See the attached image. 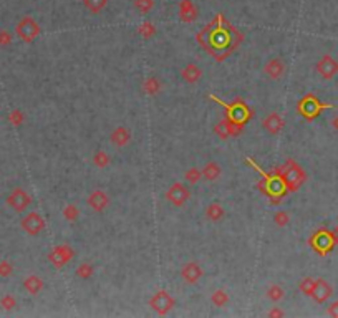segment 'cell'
Returning <instances> with one entry per match:
<instances>
[{
    "label": "cell",
    "mask_w": 338,
    "mask_h": 318,
    "mask_svg": "<svg viewBox=\"0 0 338 318\" xmlns=\"http://www.w3.org/2000/svg\"><path fill=\"white\" fill-rule=\"evenodd\" d=\"M15 32H17V37H19L20 40H24V42H27V43H32L33 40L38 37L40 25L32 19V17H24V19L17 24Z\"/></svg>",
    "instance_id": "obj_2"
},
{
    "label": "cell",
    "mask_w": 338,
    "mask_h": 318,
    "mask_svg": "<svg viewBox=\"0 0 338 318\" xmlns=\"http://www.w3.org/2000/svg\"><path fill=\"white\" fill-rule=\"evenodd\" d=\"M108 0H83L85 9L90 10L91 14H100L106 7Z\"/></svg>",
    "instance_id": "obj_23"
},
{
    "label": "cell",
    "mask_w": 338,
    "mask_h": 318,
    "mask_svg": "<svg viewBox=\"0 0 338 318\" xmlns=\"http://www.w3.org/2000/svg\"><path fill=\"white\" fill-rule=\"evenodd\" d=\"M189 197H191V192H189V189L182 183H174L168 189V192H166V199L176 207L184 206Z\"/></svg>",
    "instance_id": "obj_7"
},
{
    "label": "cell",
    "mask_w": 338,
    "mask_h": 318,
    "mask_svg": "<svg viewBox=\"0 0 338 318\" xmlns=\"http://www.w3.org/2000/svg\"><path fill=\"white\" fill-rule=\"evenodd\" d=\"M289 214L287 212H284V211H280V212H277L276 214V217H274V222H276L279 227H285L289 224Z\"/></svg>",
    "instance_id": "obj_37"
},
{
    "label": "cell",
    "mask_w": 338,
    "mask_h": 318,
    "mask_svg": "<svg viewBox=\"0 0 338 318\" xmlns=\"http://www.w3.org/2000/svg\"><path fill=\"white\" fill-rule=\"evenodd\" d=\"M12 272H14L12 264L7 262V260H2V262H0V277L7 278V277L12 275Z\"/></svg>",
    "instance_id": "obj_36"
},
{
    "label": "cell",
    "mask_w": 338,
    "mask_h": 318,
    "mask_svg": "<svg viewBox=\"0 0 338 318\" xmlns=\"http://www.w3.org/2000/svg\"><path fill=\"white\" fill-rule=\"evenodd\" d=\"M331 293H333V290H331L330 283L323 280V278H318V280H315V287H313V292L310 297L315 300V302L323 303L331 297Z\"/></svg>",
    "instance_id": "obj_13"
},
{
    "label": "cell",
    "mask_w": 338,
    "mask_h": 318,
    "mask_svg": "<svg viewBox=\"0 0 338 318\" xmlns=\"http://www.w3.org/2000/svg\"><path fill=\"white\" fill-rule=\"evenodd\" d=\"M216 131H217V134L221 136V138H227L229 133H227V124H226V121H221L219 124H217Z\"/></svg>",
    "instance_id": "obj_39"
},
{
    "label": "cell",
    "mask_w": 338,
    "mask_h": 318,
    "mask_svg": "<svg viewBox=\"0 0 338 318\" xmlns=\"http://www.w3.org/2000/svg\"><path fill=\"white\" fill-rule=\"evenodd\" d=\"M263 71H265L271 78L277 80L282 76V73H284V63L279 58H272L267 61L265 66H263Z\"/></svg>",
    "instance_id": "obj_18"
},
{
    "label": "cell",
    "mask_w": 338,
    "mask_h": 318,
    "mask_svg": "<svg viewBox=\"0 0 338 318\" xmlns=\"http://www.w3.org/2000/svg\"><path fill=\"white\" fill-rule=\"evenodd\" d=\"M78 214H80L78 207L73 206V204H68V206L63 209V217H65L66 220H70V222L78 219Z\"/></svg>",
    "instance_id": "obj_31"
},
{
    "label": "cell",
    "mask_w": 338,
    "mask_h": 318,
    "mask_svg": "<svg viewBox=\"0 0 338 318\" xmlns=\"http://www.w3.org/2000/svg\"><path fill=\"white\" fill-rule=\"evenodd\" d=\"M184 178H186V181L189 184H196L200 181V178H202V171L197 169V168H191V169H187L186 171Z\"/></svg>",
    "instance_id": "obj_27"
},
{
    "label": "cell",
    "mask_w": 338,
    "mask_h": 318,
    "mask_svg": "<svg viewBox=\"0 0 338 318\" xmlns=\"http://www.w3.org/2000/svg\"><path fill=\"white\" fill-rule=\"evenodd\" d=\"M331 235H333V241H335V244H338V225L333 229V232H331Z\"/></svg>",
    "instance_id": "obj_42"
},
{
    "label": "cell",
    "mask_w": 338,
    "mask_h": 318,
    "mask_svg": "<svg viewBox=\"0 0 338 318\" xmlns=\"http://www.w3.org/2000/svg\"><path fill=\"white\" fill-rule=\"evenodd\" d=\"M7 204L15 212H24L32 204V197L28 196V192L22 189V187H15V189L10 192V196L7 197Z\"/></svg>",
    "instance_id": "obj_5"
},
{
    "label": "cell",
    "mask_w": 338,
    "mask_h": 318,
    "mask_svg": "<svg viewBox=\"0 0 338 318\" xmlns=\"http://www.w3.org/2000/svg\"><path fill=\"white\" fill-rule=\"evenodd\" d=\"M206 217L209 220H213V222H217V220H221L224 217V207L221 206V204H211V206L206 209Z\"/></svg>",
    "instance_id": "obj_21"
},
{
    "label": "cell",
    "mask_w": 338,
    "mask_h": 318,
    "mask_svg": "<svg viewBox=\"0 0 338 318\" xmlns=\"http://www.w3.org/2000/svg\"><path fill=\"white\" fill-rule=\"evenodd\" d=\"M154 32H156V28H154V25L151 24V22H145L141 27H140V35L150 38L154 35Z\"/></svg>",
    "instance_id": "obj_35"
},
{
    "label": "cell",
    "mask_w": 338,
    "mask_h": 318,
    "mask_svg": "<svg viewBox=\"0 0 338 318\" xmlns=\"http://www.w3.org/2000/svg\"><path fill=\"white\" fill-rule=\"evenodd\" d=\"M313 287H315V280H313V278H310V277L303 278V280H300V283H299L300 292H302V293H305V295H308V297H310V295H312Z\"/></svg>",
    "instance_id": "obj_28"
},
{
    "label": "cell",
    "mask_w": 338,
    "mask_h": 318,
    "mask_svg": "<svg viewBox=\"0 0 338 318\" xmlns=\"http://www.w3.org/2000/svg\"><path fill=\"white\" fill-rule=\"evenodd\" d=\"M199 17V9L192 0H181L179 2V19L184 24H192Z\"/></svg>",
    "instance_id": "obj_12"
},
{
    "label": "cell",
    "mask_w": 338,
    "mask_h": 318,
    "mask_svg": "<svg viewBox=\"0 0 338 318\" xmlns=\"http://www.w3.org/2000/svg\"><path fill=\"white\" fill-rule=\"evenodd\" d=\"M323 108H326V106L320 103V101L315 98L313 95L305 96V98H303L300 103H299V111L307 119H313L315 116H318V113L322 111Z\"/></svg>",
    "instance_id": "obj_9"
},
{
    "label": "cell",
    "mask_w": 338,
    "mask_h": 318,
    "mask_svg": "<svg viewBox=\"0 0 338 318\" xmlns=\"http://www.w3.org/2000/svg\"><path fill=\"white\" fill-rule=\"evenodd\" d=\"M284 288L280 285H271L267 290V297L272 300V302H279V300L284 298Z\"/></svg>",
    "instance_id": "obj_26"
},
{
    "label": "cell",
    "mask_w": 338,
    "mask_h": 318,
    "mask_svg": "<svg viewBox=\"0 0 338 318\" xmlns=\"http://www.w3.org/2000/svg\"><path fill=\"white\" fill-rule=\"evenodd\" d=\"M202 269H200V265L197 262H187L182 265L181 269V278L184 280L189 285H192V283H197L200 280V277H202Z\"/></svg>",
    "instance_id": "obj_10"
},
{
    "label": "cell",
    "mask_w": 338,
    "mask_h": 318,
    "mask_svg": "<svg viewBox=\"0 0 338 318\" xmlns=\"http://www.w3.org/2000/svg\"><path fill=\"white\" fill-rule=\"evenodd\" d=\"M131 141V131L128 128H124V126H119V128H116L114 131L111 133V143L114 144V146H118V147H123V146H126Z\"/></svg>",
    "instance_id": "obj_16"
},
{
    "label": "cell",
    "mask_w": 338,
    "mask_h": 318,
    "mask_svg": "<svg viewBox=\"0 0 338 318\" xmlns=\"http://www.w3.org/2000/svg\"><path fill=\"white\" fill-rule=\"evenodd\" d=\"M20 225L28 235H38L42 234L45 229V220L38 212H30L22 219Z\"/></svg>",
    "instance_id": "obj_6"
},
{
    "label": "cell",
    "mask_w": 338,
    "mask_h": 318,
    "mask_svg": "<svg viewBox=\"0 0 338 318\" xmlns=\"http://www.w3.org/2000/svg\"><path fill=\"white\" fill-rule=\"evenodd\" d=\"M9 121L14 124V126H20L22 123H24V113H22L20 110H14L10 111L9 115Z\"/></svg>",
    "instance_id": "obj_34"
},
{
    "label": "cell",
    "mask_w": 338,
    "mask_h": 318,
    "mask_svg": "<svg viewBox=\"0 0 338 318\" xmlns=\"http://www.w3.org/2000/svg\"><path fill=\"white\" fill-rule=\"evenodd\" d=\"M211 302H213L216 306H226L229 303V295L224 290H216L213 295H211Z\"/></svg>",
    "instance_id": "obj_25"
},
{
    "label": "cell",
    "mask_w": 338,
    "mask_h": 318,
    "mask_svg": "<svg viewBox=\"0 0 338 318\" xmlns=\"http://www.w3.org/2000/svg\"><path fill=\"white\" fill-rule=\"evenodd\" d=\"M310 246L317 251L320 255H326L331 249L335 246V241H333V235H331V232L328 230H317L315 234L312 235L310 238Z\"/></svg>",
    "instance_id": "obj_4"
},
{
    "label": "cell",
    "mask_w": 338,
    "mask_h": 318,
    "mask_svg": "<svg viewBox=\"0 0 338 318\" xmlns=\"http://www.w3.org/2000/svg\"><path fill=\"white\" fill-rule=\"evenodd\" d=\"M153 0H134V7L140 14H148L153 9Z\"/></svg>",
    "instance_id": "obj_32"
},
{
    "label": "cell",
    "mask_w": 338,
    "mask_h": 318,
    "mask_svg": "<svg viewBox=\"0 0 338 318\" xmlns=\"http://www.w3.org/2000/svg\"><path fill=\"white\" fill-rule=\"evenodd\" d=\"M159 88H161V83H159V80H156V78H150V80H146L145 82V85H143V90L150 95V96H154L158 92H159Z\"/></svg>",
    "instance_id": "obj_24"
},
{
    "label": "cell",
    "mask_w": 338,
    "mask_h": 318,
    "mask_svg": "<svg viewBox=\"0 0 338 318\" xmlns=\"http://www.w3.org/2000/svg\"><path fill=\"white\" fill-rule=\"evenodd\" d=\"M176 303V300L171 297V295L166 290H158L153 295L150 300V306L156 311L158 315H166L173 310V306Z\"/></svg>",
    "instance_id": "obj_3"
},
{
    "label": "cell",
    "mask_w": 338,
    "mask_h": 318,
    "mask_svg": "<svg viewBox=\"0 0 338 318\" xmlns=\"http://www.w3.org/2000/svg\"><path fill=\"white\" fill-rule=\"evenodd\" d=\"M263 128L271 134H279L284 128V119L280 118V115H277V113H271V115L263 119Z\"/></svg>",
    "instance_id": "obj_15"
},
{
    "label": "cell",
    "mask_w": 338,
    "mask_h": 318,
    "mask_svg": "<svg viewBox=\"0 0 338 318\" xmlns=\"http://www.w3.org/2000/svg\"><path fill=\"white\" fill-rule=\"evenodd\" d=\"M181 76L184 78L187 83H197L200 80V76H202V70H200L197 65L189 63V65H186L184 68H182Z\"/></svg>",
    "instance_id": "obj_17"
},
{
    "label": "cell",
    "mask_w": 338,
    "mask_h": 318,
    "mask_svg": "<svg viewBox=\"0 0 338 318\" xmlns=\"http://www.w3.org/2000/svg\"><path fill=\"white\" fill-rule=\"evenodd\" d=\"M282 315H284L282 311L277 310V308H276V310H271V311H268V316H282Z\"/></svg>",
    "instance_id": "obj_41"
},
{
    "label": "cell",
    "mask_w": 338,
    "mask_h": 318,
    "mask_svg": "<svg viewBox=\"0 0 338 318\" xmlns=\"http://www.w3.org/2000/svg\"><path fill=\"white\" fill-rule=\"evenodd\" d=\"M93 163H95V166H98V168H106L108 164H110V156H108L105 151H98L93 156Z\"/></svg>",
    "instance_id": "obj_30"
},
{
    "label": "cell",
    "mask_w": 338,
    "mask_h": 318,
    "mask_svg": "<svg viewBox=\"0 0 338 318\" xmlns=\"http://www.w3.org/2000/svg\"><path fill=\"white\" fill-rule=\"evenodd\" d=\"M0 306H2L4 310H14L17 306L15 297H12V295H5V297H2V300H0Z\"/></svg>",
    "instance_id": "obj_33"
},
{
    "label": "cell",
    "mask_w": 338,
    "mask_h": 318,
    "mask_svg": "<svg viewBox=\"0 0 338 318\" xmlns=\"http://www.w3.org/2000/svg\"><path fill=\"white\" fill-rule=\"evenodd\" d=\"M280 179H282L285 189L297 191L303 183H305V171H303L297 163L289 161L285 164L282 174H280Z\"/></svg>",
    "instance_id": "obj_1"
},
{
    "label": "cell",
    "mask_w": 338,
    "mask_h": 318,
    "mask_svg": "<svg viewBox=\"0 0 338 318\" xmlns=\"http://www.w3.org/2000/svg\"><path fill=\"white\" fill-rule=\"evenodd\" d=\"M24 288L30 295H37L43 290V280L38 275H30L24 280Z\"/></svg>",
    "instance_id": "obj_19"
},
{
    "label": "cell",
    "mask_w": 338,
    "mask_h": 318,
    "mask_svg": "<svg viewBox=\"0 0 338 318\" xmlns=\"http://www.w3.org/2000/svg\"><path fill=\"white\" fill-rule=\"evenodd\" d=\"M12 43V35L7 32V30H0V45L5 47V45H10Z\"/></svg>",
    "instance_id": "obj_38"
},
{
    "label": "cell",
    "mask_w": 338,
    "mask_h": 318,
    "mask_svg": "<svg viewBox=\"0 0 338 318\" xmlns=\"http://www.w3.org/2000/svg\"><path fill=\"white\" fill-rule=\"evenodd\" d=\"M91 275H93V265L91 264H82L77 269V277L83 278V280H88Z\"/></svg>",
    "instance_id": "obj_29"
},
{
    "label": "cell",
    "mask_w": 338,
    "mask_h": 318,
    "mask_svg": "<svg viewBox=\"0 0 338 318\" xmlns=\"http://www.w3.org/2000/svg\"><path fill=\"white\" fill-rule=\"evenodd\" d=\"M219 176H221V168H219V164H217V163L211 161V163H208L204 166L202 178H206L208 181H216L217 178H219Z\"/></svg>",
    "instance_id": "obj_22"
},
{
    "label": "cell",
    "mask_w": 338,
    "mask_h": 318,
    "mask_svg": "<svg viewBox=\"0 0 338 318\" xmlns=\"http://www.w3.org/2000/svg\"><path fill=\"white\" fill-rule=\"evenodd\" d=\"M227 108H229V115H231L232 121H236L239 124L245 123V119H247V116H249L247 106H245V105H240V106L232 105V106H227Z\"/></svg>",
    "instance_id": "obj_20"
},
{
    "label": "cell",
    "mask_w": 338,
    "mask_h": 318,
    "mask_svg": "<svg viewBox=\"0 0 338 318\" xmlns=\"http://www.w3.org/2000/svg\"><path fill=\"white\" fill-rule=\"evenodd\" d=\"M328 315L330 316H338V302H333V303H330L328 305Z\"/></svg>",
    "instance_id": "obj_40"
},
{
    "label": "cell",
    "mask_w": 338,
    "mask_h": 318,
    "mask_svg": "<svg viewBox=\"0 0 338 318\" xmlns=\"http://www.w3.org/2000/svg\"><path fill=\"white\" fill-rule=\"evenodd\" d=\"M317 71L320 73V76L325 80H331L338 73V63L331 58L330 55L322 56V60L317 63Z\"/></svg>",
    "instance_id": "obj_11"
},
{
    "label": "cell",
    "mask_w": 338,
    "mask_h": 318,
    "mask_svg": "<svg viewBox=\"0 0 338 318\" xmlns=\"http://www.w3.org/2000/svg\"><path fill=\"white\" fill-rule=\"evenodd\" d=\"M87 202H88V206L93 209V211L101 212V211H105V209L108 207V204H110V197L106 196V192L95 191V192H91V194H90Z\"/></svg>",
    "instance_id": "obj_14"
},
{
    "label": "cell",
    "mask_w": 338,
    "mask_h": 318,
    "mask_svg": "<svg viewBox=\"0 0 338 318\" xmlns=\"http://www.w3.org/2000/svg\"><path fill=\"white\" fill-rule=\"evenodd\" d=\"M73 255H75V251H73L70 246H56L51 249V252L48 254V260L56 267V269H60V267L70 262L73 259Z\"/></svg>",
    "instance_id": "obj_8"
},
{
    "label": "cell",
    "mask_w": 338,
    "mask_h": 318,
    "mask_svg": "<svg viewBox=\"0 0 338 318\" xmlns=\"http://www.w3.org/2000/svg\"><path fill=\"white\" fill-rule=\"evenodd\" d=\"M333 124H335V128L338 129V119H335V123H333Z\"/></svg>",
    "instance_id": "obj_43"
}]
</instances>
